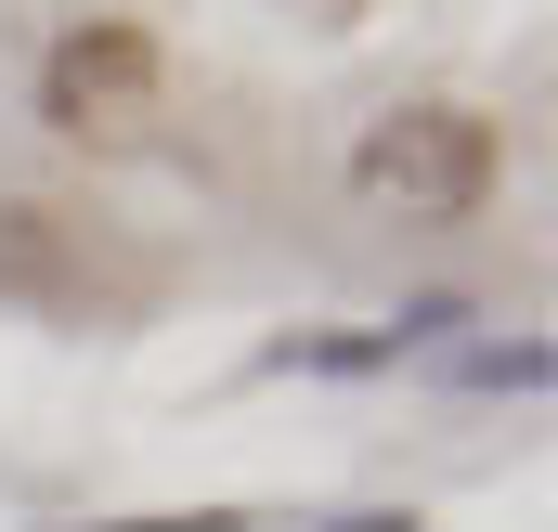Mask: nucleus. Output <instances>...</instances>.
<instances>
[{"instance_id": "nucleus-4", "label": "nucleus", "mask_w": 558, "mask_h": 532, "mask_svg": "<svg viewBox=\"0 0 558 532\" xmlns=\"http://www.w3.org/2000/svg\"><path fill=\"white\" fill-rule=\"evenodd\" d=\"M274 13H299V26H364L377 0H274Z\"/></svg>"}, {"instance_id": "nucleus-3", "label": "nucleus", "mask_w": 558, "mask_h": 532, "mask_svg": "<svg viewBox=\"0 0 558 532\" xmlns=\"http://www.w3.org/2000/svg\"><path fill=\"white\" fill-rule=\"evenodd\" d=\"M118 286L131 273H105L78 208H0V299H26V312H105Z\"/></svg>"}, {"instance_id": "nucleus-2", "label": "nucleus", "mask_w": 558, "mask_h": 532, "mask_svg": "<svg viewBox=\"0 0 558 532\" xmlns=\"http://www.w3.org/2000/svg\"><path fill=\"white\" fill-rule=\"evenodd\" d=\"M39 118H52L65 143H131L143 118H156V39H143L131 13L65 26L52 65H39Z\"/></svg>"}, {"instance_id": "nucleus-1", "label": "nucleus", "mask_w": 558, "mask_h": 532, "mask_svg": "<svg viewBox=\"0 0 558 532\" xmlns=\"http://www.w3.org/2000/svg\"><path fill=\"white\" fill-rule=\"evenodd\" d=\"M494 118H468V105H390L377 131L351 143V195L364 208H390V221H468L481 195H494Z\"/></svg>"}, {"instance_id": "nucleus-5", "label": "nucleus", "mask_w": 558, "mask_h": 532, "mask_svg": "<svg viewBox=\"0 0 558 532\" xmlns=\"http://www.w3.org/2000/svg\"><path fill=\"white\" fill-rule=\"evenodd\" d=\"M351 532H416V520H351Z\"/></svg>"}]
</instances>
